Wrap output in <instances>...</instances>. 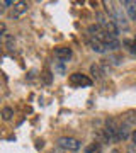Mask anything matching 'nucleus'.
<instances>
[{"label":"nucleus","mask_w":136,"mask_h":153,"mask_svg":"<svg viewBox=\"0 0 136 153\" xmlns=\"http://www.w3.org/2000/svg\"><path fill=\"white\" fill-rule=\"evenodd\" d=\"M88 36H92V38L99 39L100 43H104L106 46H107V49H112V51H116V49L121 48L119 41H117V38H114V36H111L109 33H106L99 24H90L88 26Z\"/></svg>","instance_id":"obj_1"},{"label":"nucleus","mask_w":136,"mask_h":153,"mask_svg":"<svg viewBox=\"0 0 136 153\" xmlns=\"http://www.w3.org/2000/svg\"><path fill=\"white\" fill-rule=\"evenodd\" d=\"M97 21H99L97 24L106 31V33H109L111 36H114V38L119 36V26H117L111 17H106V16H102V14H97Z\"/></svg>","instance_id":"obj_2"},{"label":"nucleus","mask_w":136,"mask_h":153,"mask_svg":"<svg viewBox=\"0 0 136 153\" xmlns=\"http://www.w3.org/2000/svg\"><path fill=\"white\" fill-rule=\"evenodd\" d=\"M58 146L61 150H66V152H78L82 148V143L77 140V138H70V136H63L58 140Z\"/></svg>","instance_id":"obj_3"},{"label":"nucleus","mask_w":136,"mask_h":153,"mask_svg":"<svg viewBox=\"0 0 136 153\" xmlns=\"http://www.w3.org/2000/svg\"><path fill=\"white\" fill-rule=\"evenodd\" d=\"M68 82L71 85H75V87H88V85H92V80L87 75H83V73H71L68 76Z\"/></svg>","instance_id":"obj_4"},{"label":"nucleus","mask_w":136,"mask_h":153,"mask_svg":"<svg viewBox=\"0 0 136 153\" xmlns=\"http://www.w3.org/2000/svg\"><path fill=\"white\" fill-rule=\"evenodd\" d=\"M27 9H29V4H27V2H16V4H14V7H12L10 17L14 19V21H17L21 16H24V14H26Z\"/></svg>","instance_id":"obj_5"},{"label":"nucleus","mask_w":136,"mask_h":153,"mask_svg":"<svg viewBox=\"0 0 136 153\" xmlns=\"http://www.w3.org/2000/svg\"><path fill=\"white\" fill-rule=\"evenodd\" d=\"M87 43H88V46H90V49H92V51H95V53L104 55V53L107 51V46H106L104 43H100L99 39L92 38V36H88V38H87Z\"/></svg>","instance_id":"obj_6"},{"label":"nucleus","mask_w":136,"mask_h":153,"mask_svg":"<svg viewBox=\"0 0 136 153\" xmlns=\"http://www.w3.org/2000/svg\"><path fill=\"white\" fill-rule=\"evenodd\" d=\"M54 56L58 58L60 61H68L71 58V49L70 48H56L54 49Z\"/></svg>","instance_id":"obj_7"},{"label":"nucleus","mask_w":136,"mask_h":153,"mask_svg":"<svg viewBox=\"0 0 136 153\" xmlns=\"http://www.w3.org/2000/svg\"><path fill=\"white\" fill-rule=\"evenodd\" d=\"M121 7H124L126 10H128V14H129V17L133 19V21H136V2H131V0H124V2H119Z\"/></svg>","instance_id":"obj_8"},{"label":"nucleus","mask_w":136,"mask_h":153,"mask_svg":"<svg viewBox=\"0 0 136 153\" xmlns=\"http://www.w3.org/2000/svg\"><path fill=\"white\" fill-rule=\"evenodd\" d=\"M95 141H99V143H112V140H111V136H109L107 129L102 128V129H99V131L95 133Z\"/></svg>","instance_id":"obj_9"},{"label":"nucleus","mask_w":136,"mask_h":153,"mask_svg":"<svg viewBox=\"0 0 136 153\" xmlns=\"http://www.w3.org/2000/svg\"><path fill=\"white\" fill-rule=\"evenodd\" d=\"M85 153H102V143L92 141L85 146Z\"/></svg>","instance_id":"obj_10"},{"label":"nucleus","mask_w":136,"mask_h":153,"mask_svg":"<svg viewBox=\"0 0 136 153\" xmlns=\"http://www.w3.org/2000/svg\"><path fill=\"white\" fill-rule=\"evenodd\" d=\"M12 116H14V109L12 107H4L2 109V117H4V121H10Z\"/></svg>","instance_id":"obj_11"},{"label":"nucleus","mask_w":136,"mask_h":153,"mask_svg":"<svg viewBox=\"0 0 136 153\" xmlns=\"http://www.w3.org/2000/svg\"><path fill=\"white\" fill-rule=\"evenodd\" d=\"M90 73H92L95 78H102V71H100V66H99V65H92V66H90Z\"/></svg>","instance_id":"obj_12"},{"label":"nucleus","mask_w":136,"mask_h":153,"mask_svg":"<svg viewBox=\"0 0 136 153\" xmlns=\"http://www.w3.org/2000/svg\"><path fill=\"white\" fill-rule=\"evenodd\" d=\"M2 5H4V7H5V9H7V7H14V2H12V0H5V2H2Z\"/></svg>","instance_id":"obj_13"},{"label":"nucleus","mask_w":136,"mask_h":153,"mask_svg":"<svg viewBox=\"0 0 136 153\" xmlns=\"http://www.w3.org/2000/svg\"><path fill=\"white\" fill-rule=\"evenodd\" d=\"M129 121H131V123H133V124L136 126V112H133V114L129 116Z\"/></svg>","instance_id":"obj_14"},{"label":"nucleus","mask_w":136,"mask_h":153,"mask_svg":"<svg viewBox=\"0 0 136 153\" xmlns=\"http://www.w3.org/2000/svg\"><path fill=\"white\" fill-rule=\"evenodd\" d=\"M131 140H133V145L136 146V131H133V133H131Z\"/></svg>","instance_id":"obj_15"},{"label":"nucleus","mask_w":136,"mask_h":153,"mask_svg":"<svg viewBox=\"0 0 136 153\" xmlns=\"http://www.w3.org/2000/svg\"><path fill=\"white\" fill-rule=\"evenodd\" d=\"M0 31H2V34H5V24H2V26H0Z\"/></svg>","instance_id":"obj_16"},{"label":"nucleus","mask_w":136,"mask_h":153,"mask_svg":"<svg viewBox=\"0 0 136 153\" xmlns=\"http://www.w3.org/2000/svg\"><path fill=\"white\" fill-rule=\"evenodd\" d=\"M133 43H135V49H136V36L133 38Z\"/></svg>","instance_id":"obj_17"},{"label":"nucleus","mask_w":136,"mask_h":153,"mask_svg":"<svg viewBox=\"0 0 136 153\" xmlns=\"http://www.w3.org/2000/svg\"><path fill=\"white\" fill-rule=\"evenodd\" d=\"M112 153H119V152H117V150H114V152H112Z\"/></svg>","instance_id":"obj_18"}]
</instances>
